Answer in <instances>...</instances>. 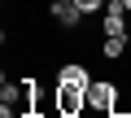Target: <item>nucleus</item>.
Returning <instances> with one entry per match:
<instances>
[{"instance_id":"nucleus-4","label":"nucleus","mask_w":131,"mask_h":118,"mask_svg":"<svg viewBox=\"0 0 131 118\" xmlns=\"http://www.w3.org/2000/svg\"><path fill=\"white\" fill-rule=\"evenodd\" d=\"M57 83H66V88H88V83H92V74H88V66H83V61H66V66L57 70Z\"/></svg>"},{"instance_id":"nucleus-2","label":"nucleus","mask_w":131,"mask_h":118,"mask_svg":"<svg viewBox=\"0 0 131 118\" xmlns=\"http://www.w3.org/2000/svg\"><path fill=\"white\" fill-rule=\"evenodd\" d=\"M83 109H88V88L57 83V114H83Z\"/></svg>"},{"instance_id":"nucleus-8","label":"nucleus","mask_w":131,"mask_h":118,"mask_svg":"<svg viewBox=\"0 0 131 118\" xmlns=\"http://www.w3.org/2000/svg\"><path fill=\"white\" fill-rule=\"evenodd\" d=\"M57 118H83V114H57Z\"/></svg>"},{"instance_id":"nucleus-1","label":"nucleus","mask_w":131,"mask_h":118,"mask_svg":"<svg viewBox=\"0 0 131 118\" xmlns=\"http://www.w3.org/2000/svg\"><path fill=\"white\" fill-rule=\"evenodd\" d=\"M48 13H52V22H57L61 31H79V26H83V9H79V0H52Z\"/></svg>"},{"instance_id":"nucleus-6","label":"nucleus","mask_w":131,"mask_h":118,"mask_svg":"<svg viewBox=\"0 0 131 118\" xmlns=\"http://www.w3.org/2000/svg\"><path fill=\"white\" fill-rule=\"evenodd\" d=\"M127 35H105V44H101V57H109V61H122L127 57Z\"/></svg>"},{"instance_id":"nucleus-5","label":"nucleus","mask_w":131,"mask_h":118,"mask_svg":"<svg viewBox=\"0 0 131 118\" xmlns=\"http://www.w3.org/2000/svg\"><path fill=\"white\" fill-rule=\"evenodd\" d=\"M101 31H105V35H127V9H122V5H105Z\"/></svg>"},{"instance_id":"nucleus-9","label":"nucleus","mask_w":131,"mask_h":118,"mask_svg":"<svg viewBox=\"0 0 131 118\" xmlns=\"http://www.w3.org/2000/svg\"><path fill=\"white\" fill-rule=\"evenodd\" d=\"M18 118H31V114H18Z\"/></svg>"},{"instance_id":"nucleus-3","label":"nucleus","mask_w":131,"mask_h":118,"mask_svg":"<svg viewBox=\"0 0 131 118\" xmlns=\"http://www.w3.org/2000/svg\"><path fill=\"white\" fill-rule=\"evenodd\" d=\"M109 105H114V83H105V79H92V83H88V109H96V114H109Z\"/></svg>"},{"instance_id":"nucleus-7","label":"nucleus","mask_w":131,"mask_h":118,"mask_svg":"<svg viewBox=\"0 0 131 118\" xmlns=\"http://www.w3.org/2000/svg\"><path fill=\"white\" fill-rule=\"evenodd\" d=\"M83 13H105V0H79Z\"/></svg>"}]
</instances>
